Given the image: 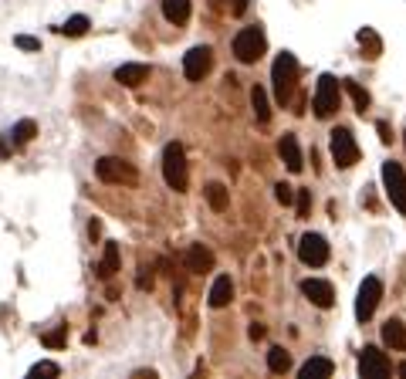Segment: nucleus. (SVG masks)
I'll return each mask as SVG.
<instances>
[{"label":"nucleus","mask_w":406,"mask_h":379,"mask_svg":"<svg viewBox=\"0 0 406 379\" xmlns=\"http://www.w3.org/2000/svg\"><path fill=\"white\" fill-rule=\"evenodd\" d=\"M359 376L363 379H386L389 376V359L376 345H365L359 352Z\"/></svg>","instance_id":"obj_9"},{"label":"nucleus","mask_w":406,"mask_h":379,"mask_svg":"<svg viewBox=\"0 0 406 379\" xmlns=\"http://www.w3.org/2000/svg\"><path fill=\"white\" fill-rule=\"evenodd\" d=\"M85 31H88V17H85V14L68 17V21H65V28H61V34H68V38H81Z\"/></svg>","instance_id":"obj_26"},{"label":"nucleus","mask_w":406,"mask_h":379,"mask_svg":"<svg viewBox=\"0 0 406 379\" xmlns=\"http://www.w3.org/2000/svg\"><path fill=\"white\" fill-rule=\"evenodd\" d=\"M383 183H386V197L400 213H406V173L400 163H383Z\"/></svg>","instance_id":"obj_5"},{"label":"nucleus","mask_w":406,"mask_h":379,"mask_svg":"<svg viewBox=\"0 0 406 379\" xmlns=\"http://www.w3.org/2000/svg\"><path fill=\"white\" fill-rule=\"evenodd\" d=\"M298 373H301V379H328L332 373H335V362H332V359H325V356H312V359H308Z\"/></svg>","instance_id":"obj_16"},{"label":"nucleus","mask_w":406,"mask_h":379,"mask_svg":"<svg viewBox=\"0 0 406 379\" xmlns=\"http://www.w3.org/2000/svg\"><path fill=\"white\" fill-rule=\"evenodd\" d=\"M210 65H213V51L200 44V47L186 51V58H183V75H186L190 82H200L203 75L210 72Z\"/></svg>","instance_id":"obj_11"},{"label":"nucleus","mask_w":406,"mask_h":379,"mask_svg":"<svg viewBox=\"0 0 406 379\" xmlns=\"http://www.w3.org/2000/svg\"><path fill=\"white\" fill-rule=\"evenodd\" d=\"M359 44H363L365 58H379V54H383V41H379V38H376V31H369V28H363V31H359Z\"/></svg>","instance_id":"obj_24"},{"label":"nucleus","mask_w":406,"mask_h":379,"mask_svg":"<svg viewBox=\"0 0 406 379\" xmlns=\"http://www.w3.org/2000/svg\"><path fill=\"white\" fill-rule=\"evenodd\" d=\"M250 105H254V119H257L261 126H268V122H271V109H268V91H264L261 85L250 88Z\"/></svg>","instance_id":"obj_21"},{"label":"nucleus","mask_w":406,"mask_h":379,"mask_svg":"<svg viewBox=\"0 0 406 379\" xmlns=\"http://www.w3.org/2000/svg\"><path fill=\"white\" fill-rule=\"evenodd\" d=\"M383 342H386L389 349H396V352H406V325L400 318H389V322L383 325Z\"/></svg>","instance_id":"obj_18"},{"label":"nucleus","mask_w":406,"mask_h":379,"mask_svg":"<svg viewBox=\"0 0 406 379\" xmlns=\"http://www.w3.org/2000/svg\"><path fill=\"white\" fill-rule=\"evenodd\" d=\"M268 369H271V373H278V376H284V373L291 369V356L284 352L281 345H275V349L268 352Z\"/></svg>","instance_id":"obj_23"},{"label":"nucleus","mask_w":406,"mask_h":379,"mask_svg":"<svg viewBox=\"0 0 406 379\" xmlns=\"http://www.w3.org/2000/svg\"><path fill=\"white\" fill-rule=\"evenodd\" d=\"M275 197H278V204H284V207H288V204H295V186L278 183V186H275Z\"/></svg>","instance_id":"obj_28"},{"label":"nucleus","mask_w":406,"mask_h":379,"mask_svg":"<svg viewBox=\"0 0 406 379\" xmlns=\"http://www.w3.org/2000/svg\"><path fill=\"white\" fill-rule=\"evenodd\" d=\"M34 132H38V126H34V119H21L17 126L10 129V146H28L31 139H34Z\"/></svg>","instance_id":"obj_22"},{"label":"nucleus","mask_w":406,"mask_h":379,"mask_svg":"<svg viewBox=\"0 0 406 379\" xmlns=\"http://www.w3.org/2000/svg\"><path fill=\"white\" fill-rule=\"evenodd\" d=\"M162 17L169 24H186L190 21V0H162Z\"/></svg>","instance_id":"obj_20"},{"label":"nucleus","mask_w":406,"mask_h":379,"mask_svg":"<svg viewBox=\"0 0 406 379\" xmlns=\"http://www.w3.org/2000/svg\"><path fill=\"white\" fill-rule=\"evenodd\" d=\"M183 261H186V271H193V274H206V271H213V251L203 248V244H190L186 254H183Z\"/></svg>","instance_id":"obj_13"},{"label":"nucleus","mask_w":406,"mask_h":379,"mask_svg":"<svg viewBox=\"0 0 406 379\" xmlns=\"http://www.w3.org/2000/svg\"><path fill=\"white\" fill-rule=\"evenodd\" d=\"M332 160H335L339 169H349L359 163V146H356L349 129H335L332 132Z\"/></svg>","instance_id":"obj_6"},{"label":"nucleus","mask_w":406,"mask_h":379,"mask_svg":"<svg viewBox=\"0 0 406 379\" xmlns=\"http://www.w3.org/2000/svg\"><path fill=\"white\" fill-rule=\"evenodd\" d=\"M271 82H275V98L278 102H288L291 91H295V82H298V58L291 51H281L271 65Z\"/></svg>","instance_id":"obj_2"},{"label":"nucleus","mask_w":406,"mask_h":379,"mask_svg":"<svg viewBox=\"0 0 406 379\" xmlns=\"http://www.w3.org/2000/svg\"><path fill=\"white\" fill-rule=\"evenodd\" d=\"M10 156V139H0V160Z\"/></svg>","instance_id":"obj_36"},{"label":"nucleus","mask_w":406,"mask_h":379,"mask_svg":"<svg viewBox=\"0 0 406 379\" xmlns=\"http://www.w3.org/2000/svg\"><path fill=\"white\" fill-rule=\"evenodd\" d=\"M162 176H166V186L183 193L186 183H190V173H186V153L180 142H166L162 149Z\"/></svg>","instance_id":"obj_1"},{"label":"nucleus","mask_w":406,"mask_h":379,"mask_svg":"<svg viewBox=\"0 0 406 379\" xmlns=\"http://www.w3.org/2000/svg\"><path fill=\"white\" fill-rule=\"evenodd\" d=\"M400 376H406V362H403V366H400Z\"/></svg>","instance_id":"obj_39"},{"label":"nucleus","mask_w":406,"mask_h":379,"mask_svg":"<svg viewBox=\"0 0 406 379\" xmlns=\"http://www.w3.org/2000/svg\"><path fill=\"white\" fill-rule=\"evenodd\" d=\"M231 298H234V281L227 278V274H220L217 281H213V288H210V308H224V305H231Z\"/></svg>","instance_id":"obj_15"},{"label":"nucleus","mask_w":406,"mask_h":379,"mask_svg":"<svg viewBox=\"0 0 406 379\" xmlns=\"http://www.w3.org/2000/svg\"><path fill=\"white\" fill-rule=\"evenodd\" d=\"M206 200H210L213 210H227V190H224V183H210L206 186Z\"/></svg>","instance_id":"obj_25"},{"label":"nucleus","mask_w":406,"mask_h":379,"mask_svg":"<svg viewBox=\"0 0 406 379\" xmlns=\"http://www.w3.org/2000/svg\"><path fill=\"white\" fill-rule=\"evenodd\" d=\"M342 88L352 95V102H356V109H359V112H365V109H369V91H365L359 82H342Z\"/></svg>","instance_id":"obj_27"},{"label":"nucleus","mask_w":406,"mask_h":379,"mask_svg":"<svg viewBox=\"0 0 406 379\" xmlns=\"http://www.w3.org/2000/svg\"><path fill=\"white\" fill-rule=\"evenodd\" d=\"M247 336L254 338V342H257V338H264V325H257V322H254V325L247 329Z\"/></svg>","instance_id":"obj_34"},{"label":"nucleus","mask_w":406,"mask_h":379,"mask_svg":"<svg viewBox=\"0 0 406 379\" xmlns=\"http://www.w3.org/2000/svg\"><path fill=\"white\" fill-rule=\"evenodd\" d=\"M379 298H383V281L372 274V278H365L363 285H359V298H356V318H359V322H369V318H372Z\"/></svg>","instance_id":"obj_8"},{"label":"nucleus","mask_w":406,"mask_h":379,"mask_svg":"<svg viewBox=\"0 0 406 379\" xmlns=\"http://www.w3.org/2000/svg\"><path fill=\"white\" fill-rule=\"evenodd\" d=\"M379 139H383V142H389V139H393V136H389V126H386V122H379Z\"/></svg>","instance_id":"obj_35"},{"label":"nucleus","mask_w":406,"mask_h":379,"mask_svg":"<svg viewBox=\"0 0 406 379\" xmlns=\"http://www.w3.org/2000/svg\"><path fill=\"white\" fill-rule=\"evenodd\" d=\"M247 10V0H234V14H244Z\"/></svg>","instance_id":"obj_38"},{"label":"nucleus","mask_w":406,"mask_h":379,"mask_svg":"<svg viewBox=\"0 0 406 379\" xmlns=\"http://www.w3.org/2000/svg\"><path fill=\"white\" fill-rule=\"evenodd\" d=\"M14 44H17V47H24V51H41V41H38V38H31V34H17V38H14Z\"/></svg>","instance_id":"obj_30"},{"label":"nucleus","mask_w":406,"mask_h":379,"mask_svg":"<svg viewBox=\"0 0 406 379\" xmlns=\"http://www.w3.org/2000/svg\"><path fill=\"white\" fill-rule=\"evenodd\" d=\"M136 285L146 292V288H153V271L149 268H139V278H136Z\"/></svg>","instance_id":"obj_33"},{"label":"nucleus","mask_w":406,"mask_h":379,"mask_svg":"<svg viewBox=\"0 0 406 379\" xmlns=\"http://www.w3.org/2000/svg\"><path fill=\"white\" fill-rule=\"evenodd\" d=\"M149 78V65H122L116 68V82H122L125 88H136Z\"/></svg>","instance_id":"obj_19"},{"label":"nucleus","mask_w":406,"mask_h":379,"mask_svg":"<svg viewBox=\"0 0 406 379\" xmlns=\"http://www.w3.org/2000/svg\"><path fill=\"white\" fill-rule=\"evenodd\" d=\"M44 345H51V349H61L65 345V329H58V332H47V336H41Z\"/></svg>","instance_id":"obj_31"},{"label":"nucleus","mask_w":406,"mask_h":379,"mask_svg":"<svg viewBox=\"0 0 406 379\" xmlns=\"http://www.w3.org/2000/svg\"><path fill=\"white\" fill-rule=\"evenodd\" d=\"M403 142H406V132H403Z\"/></svg>","instance_id":"obj_40"},{"label":"nucleus","mask_w":406,"mask_h":379,"mask_svg":"<svg viewBox=\"0 0 406 379\" xmlns=\"http://www.w3.org/2000/svg\"><path fill=\"white\" fill-rule=\"evenodd\" d=\"M264 51H268V38H264L261 28H244L241 34L234 38V54H237V61H244V65H254Z\"/></svg>","instance_id":"obj_3"},{"label":"nucleus","mask_w":406,"mask_h":379,"mask_svg":"<svg viewBox=\"0 0 406 379\" xmlns=\"http://www.w3.org/2000/svg\"><path fill=\"white\" fill-rule=\"evenodd\" d=\"M278 156H281V163L288 166V173H301L305 169V160H301V149H298V139L295 136H281Z\"/></svg>","instance_id":"obj_14"},{"label":"nucleus","mask_w":406,"mask_h":379,"mask_svg":"<svg viewBox=\"0 0 406 379\" xmlns=\"http://www.w3.org/2000/svg\"><path fill=\"white\" fill-rule=\"evenodd\" d=\"M98 278L102 281H109L116 271H119V244L116 241H105V251H102V261H98Z\"/></svg>","instance_id":"obj_17"},{"label":"nucleus","mask_w":406,"mask_h":379,"mask_svg":"<svg viewBox=\"0 0 406 379\" xmlns=\"http://www.w3.org/2000/svg\"><path fill=\"white\" fill-rule=\"evenodd\" d=\"M88 234H92V237H98V234H102V224H98V220H92V224H88Z\"/></svg>","instance_id":"obj_37"},{"label":"nucleus","mask_w":406,"mask_h":379,"mask_svg":"<svg viewBox=\"0 0 406 379\" xmlns=\"http://www.w3.org/2000/svg\"><path fill=\"white\" fill-rule=\"evenodd\" d=\"M95 176L105 180V183H125V186H132V183L139 180L136 166L125 163V160H119V156H102V160L95 163Z\"/></svg>","instance_id":"obj_4"},{"label":"nucleus","mask_w":406,"mask_h":379,"mask_svg":"<svg viewBox=\"0 0 406 379\" xmlns=\"http://www.w3.org/2000/svg\"><path fill=\"white\" fill-rule=\"evenodd\" d=\"M339 109V78L335 75H322L319 88H315V116L319 119H332Z\"/></svg>","instance_id":"obj_7"},{"label":"nucleus","mask_w":406,"mask_h":379,"mask_svg":"<svg viewBox=\"0 0 406 379\" xmlns=\"http://www.w3.org/2000/svg\"><path fill=\"white\" fill-rule=\"evenodd\" d=\"M61 369L54 366V362H34L31 366V376H58Z\"/></svg>","instance_id":"obj_29"},{"label":"nucleus","mask_w":406,"mask_h":379,"mask_svg":"<svg viewBox=\"0 0 406 379\" xmlns=\"http://www.w3.org/2000/svg\"><path fill=\"white\" fill-rule=\"evenodd\" d=\"M298 257L308 268H322L325 261H328V244H325L322 234H305L301 244H298Z\"/></svg>","instance_id":"obj_10"},{"label":"nucleus","mask_w":406,"mask_h":379,"mask_svg":"<svg viewBox=\"0 0 406 379\" xmlns=\"http://www.w3.org/2000/svg\"><path fill=\"white\" fill-rule=\"evenodd\" d=\"M301 295L308 298L312 305H319V308H332L335 305V292H332V285L322 281V278H305L301 281Z\"/></svg>","instance_id":"obj_12"},{"label":"nucleus","mask_w":406,"mask_h":379,"mask_svg":"<svg viewBox=\"0 0 406 379\" xmlns=\"http://www.w3.org/2000/svg\"><path fill=\"white\" fill-rule=\"evenodd\" d=\"M308 207H312V193L298 190V217H308Z\"/></svg>","instance_id":"obj_32"}]
</instances>
